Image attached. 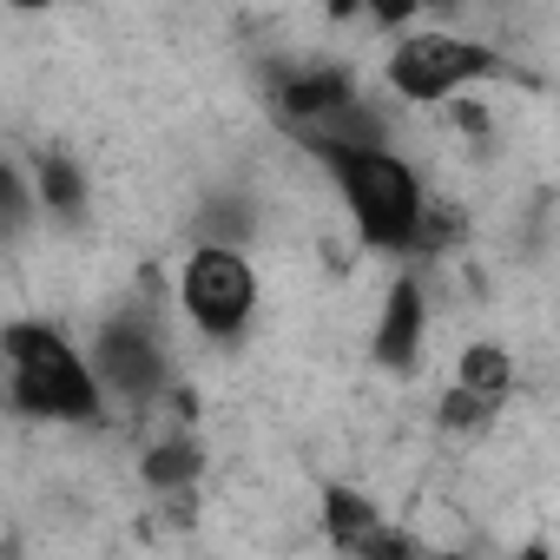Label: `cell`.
Instances as JSON below:
<instances>
[{"label":"cell","instance_id":"obj_12","mask_svg":"<svg viewBox=\"0 0 560 560\" xmlns=\"http://www.w3.org/2000/svg\"><path fill=\"white\" fill-rule=\"evenodd\" d=\"M494 396H481V389H468V383H455L448 396H442V422L455 429V435H475V429H488L494 422Z\"/></svg>","mask_w":560,"mask_h":560},{"label":"cell","instance_id":"obj_13","mask_svg":"<svg viewBox=\"0 0 560 560\" xmlns=\"http://www.w3.org/2000/svg\"><path fill=\"white\" fill-rule=\"evenodd\" d=\"M40 198L54 211H80V172L67 159H40Z\"/></svg>","mask_w":560,"mask_h":560},{"label":"cell","instance_id":"obj_8","mask_svg":"<svg viewBox=\"0 0 560 560\" xmlns=\"http://www.w3.org/2000/svg\"><path fill=\"white\" fill-rule=\"evenodd\" d=\"M324 527H330V540L350 547V553H370L376 534H383L376 508H370L363 494H350V488H330V494H324Z\"/></svg>","mask_w":560,"mask_h":560},{"label":"cell","instance_id":"obj_9","mask_svg":"<svg viewBox=\"0 0 560 560\" xmlns=\"http://www.w3.org/2000/svg\"><path fill=\"white\" fill-rule=\"evenodd\" d=\"M455 383H468V389H481V396H508L514 389V363H508V350L501 343H468L462 350V363H455Z\"/></svg>","mask_w":560,"mask_h":560},{"label":"cell","instance_id":"obj_11","mask_svg":"<svg viewBox=\"0 0 560 560\" xmlns=\"http://www.w3.org/2000/svg\"><path fill=\"white\" fill-rule=\"evenodd\" d=\"M462 244V211L455 205H422V224H416V244L409 250H422V257H442V250H455Z\"/></svg>","mask_w":560,"mask_h":560},{"label":"cell","instance_id":"obj_4","mask_svg":"<svg viewBox=\"0 0 560 560\" xmlns=\"http://www.w3.org/2000/svg\"><path fill=\"white\" fill-rule=\"evenodd\" d=\"M494 73V54L481 40H462V34H402L396 54H389V86L402 100H455L462 86L488 80Z\"/></svg>","mask_w":560,"mask_h":560},{"label":"cell","instance_id":"obj_6","mask_svg":"<svg viewBox=\"0 0 560 560\" xmlns=\"http://www.w3.org/2000/svg\"><path fill=\"white\" fill-rule=\"evenodd\" d=\"M376 357L389 370H409L422 357V284L416 277H396L389 298H383V317H376Z\"/></svg>","mask_w":560,"mask_h":560},{"label":"cell","instance_id":"obj_5","mask_svg":"<svg viewBox=\"0 0 560 560\" xmlns=\"http://www.w3.org/2000/svg\"><path fill=\"white\" fill-rule=\"evenodd\" d=\"M93 370H100V383H106L113 396L152 402L159 383H165V337H159L139 311L106 317V324H100V343H93Z\"/></svg>","mask_w":560,"mask_h":560},{"label":"cell","instance_id":"obj_7","mask_svg":"<svg viewBox=\"0 0 560 560\" xmlns=\"http://www.w3.org/2000/svg\"><path fill=\"white\" fill-rule=\"evenodd\" d=\"M343 100H357V86H350V73H337V67H298L284 86H277V106H284V119L304 132V126H317L324 113H337Z\"/></svg>","mask_w":560,"mask_h":560},{"label":"cell","instance_id":"obj_1","mask_svg":"<svg viewBox=\"0 0 560 560\" xmlns=\"http://www.w3.org/2000/svg\"><path fill=\"white\" fill-rule=\"evenodd\" d=\"M317 159L330 165V178L343 191V211L363 231V244H376V250H409L416 244L429 191L416 185V172L389 145H343V152H317Z\"/></svg>","mask_w":560,"mask_h":560},{"label":"cell","instance_id":"obj_10","mask_svg":"<svg viewBox=\"0 0 560 560\" xmlns=\"http://www.w3.org/2000/svg\"><path fill=\"white\" fill-rule=\"evenodd\" d=\"M191 475H198V448H191V442L172 435V442H152V448H145V481H152V488H185Z\"/></svg>","mask_w":560,"mask_h":560},{"label":"cell","instance_id":"obj_14","mask_svg":"<svg viewBox=\"0 0 560 560\" xmlns=\"http://www.w3.org/2000/svg\"><path fill=\"white\" fill-rule=\"evenodd\" d=\"M363 14L383 21V27H409V21L422 14V0H363Z\"/></svg>","mask_w":560,"mask_h":560},{"label":"cell","instance_id":"obj_15","mask_svg":"<svg viewBox=\"0 0 560 560\" xmlns=\"http://www.w3.org/2000/svg\"><path fill=\"white\" fill-rule=\"evenodd\" d=\"M14 8H54V0H14Z\"/></svg>","mask_w":560,"mask_h":560},{"label":"cell","instance_id":"obj_2","mask_svg":"<svg viewBox=\"0 0 560 560\" xmlns=\"http://www.w3.org/2000/svg\"><path fill=\"white\" fill-rule=\"evenodd\" d=\"M8 376L14 402L40 422H100V370L47 324H8Z\"/></svg>","mask_w":560,"mask_h":560},{"label":"cell","instance_id":"obj_3","mask_svg":"<svg viewBox=\"0 0 560 560\" xmlns=\"http://www.w3.org/2000/svg\"><path fill=\"white\" fill-rule=\"evenodd\" d=\"M178 304L205 337H237L257 311V277L231 244H198L178 270Z\"/></svg>","mask_w":560,"mask_h":560}]
</instances>
